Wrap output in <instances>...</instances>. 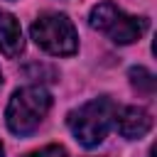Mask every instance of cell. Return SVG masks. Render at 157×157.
I'll list each match as a JSON object with an SVG mask.
<instances>
[{
	"label": "cell",
	"instance_id": "cell-4",
	"mask_svg": "<svg viewBox=\"0 0 157 157\" xmlns=\"http://www.w3.org/2000/svg\"><path fill=\"white\" fill-rule=\"evenodd\" d=\"M32 39L39 49L54 56H71L78 49V34L74 22L61 12H42L32 22Z\"/></svg>",
	"mask_w": 157,
	"mask_h": 157
},
{
	"label": "cell",
	"instance_id": "cell-5",
	"mask_svg": "<svg viewBox=\"0 0 157 157\" xmlns=\"http://www.w3.org/2000/svg\"><path fill=\"white\" fill-rule=\"evenodd\" d=\"M113 123H115L118 132L125 140H140V137H145L150 132L152 115L142 105H123V108H115Z\"/></svg>",
	"mask_w": 157,
	"mask_h": 157
},
{
	"label": "cell",
	"instance_id": "cell-10",
	"mask_svg": "<svg viewBox=\"0 0 157 157\" xmlns=\"http://www.w3.org/2000/svg\"><path fill=\"white\" fill-rule=\"evenodd\" d=\"M0 86H2V71H0Z\"/></svg>",
	"mask_w": 157,
	"mask_h": 157
},
{
	"label": "cell",
	"instance_id": "cell-3",
	"mask_svg": "<svg viewBox=\"0 0 157 157\" xmlns=\"http://www.w3.org/2000/svg\"><path fill=\"white\" fill-rule=\"evenodd\" d=\"M88 22H91L93 29L103 32L115 44H132L147 32V20L145 17L128 15L118 5H113L110 0H103V2L93 5L91 15H88Z\"/></svg>",
	"mask_w": 157,
	"mask_h": 157
},
{
	"label": "cell",
	"instance_id": "cell-9",
	"mask_svg": "<svg viewBox=\"0 0 157 157\" xmlns=\"http://www.w3.org/2000/svg\"><path fill=\"white\" fill-rule=\"evenodd\" d=\"M0 157H5V150H2V142H0Z\"/></svg>",
	"mask_w": 157,
	"mask_h": 157
},
{
	"label": "cell",
	"instance_id": "cell-1",
	"mask_svg": "<svg viewBox=\"0 0 157 157\" xmlns=\"http://www.w3.org/2000/svg\"><path fill=\"white\" fill-rule=\"evenodd\" d=\"M49 108H52V96L47 88L25 86L12 93V98L5 108V123L12 135L25 137V135H32L42 125Z\"/></svg>",
	"mask_w": 157,
	"mask_h": 157
},
{
	"label": "cell",
	"instance_id": "cell-6",
	"mask_svg": "<svg viewBox=\"0 0 157 157\" xmlns=\"http://www.w3.org/2000/svg\"><path fill=\"white\" fill-rule=\"evenodd\" d=\"M22 49H25V37L17 17L10 15L7 10H0V54L15 59L22 54Z\"/></svg>",
	"mask_w": 157,
	"mask_h": 157
},
{
	"label": "cell",
	"instance_id": "cell-8",
	"mask_svg": "<svg viewBox=\"0 0 157 157\" xmlns=\"http://www.w3.org/2000/svg\"><path fill=\"white\" fill-rule=\"evenodd\" d=\"M25 157H66V150H64L61 145H47V147L34 150V152H29V155H25Z\"/></svg>",
	"mask_w": 157,
	"mask_h": 157
},
{
	"label": "cell",
	"instance_id": "cell-2",
	"mask_svg": "<svg viewBox=\"0 0 157 157\" xmlns=\"http://www.w3.org/2000/svg\"><path fill=\"white\" fill-rule=\"evenodd\" d=\"M113 113H115L113 101L101 96V98H93V101L78 105L76 110H71L66 123H69L71 135L78 140V145L91 150L105 140L110 123H113Z\"/></svg>",
	"mask_w": 157,
	"mask_h": 157
},
{
	"label": "cell",
	"instance_id": "cell-7",
	"mask_svg": "<svg viewBox=\"0 0 157 157\" xmlns=\"http://www.w3.org/2000/svg\"><path fill=\"white\" fill-rule=\"evenodd\" d=\"M130 83H132L137 91L147 93V96L155 93V76H152L145 66H132V69H130Z\"/></svg>",
	"mask_w": 157,
	"mask_h": 157
}]
</instances>
